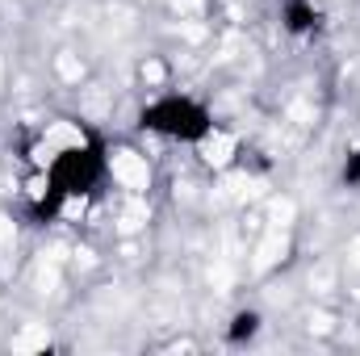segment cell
<instances>
[{
  "mask_svg": "<svg viewBox=\"0 0 360 356\" xmlns=\"http://www.w3.org/2000/svg\"><path fill=\"white\" fill-rule=\"evenodd\" d=\"M46 193H38L34 201V218L46 222L63 210V201L72 197H89L92 189L105 180V147L96 134H80L76 143H68L63 151H55L46 164Z\"/></svg>",
  "mask_w": 360,
  "mask_h": 356,
  "instance_id": "1",
  "label": "cell"
},
{
  "mask_svg": "<svg viewBox=\"0 0 360 356\" xmlns=\"http://www.w3.org/2000/svg\"><path fill=\"white\" fill-rule=\"evenodd\" d=\"M139 126L151 130V134H160V139H172V143H205L214 134V113L197 96L168 92V96L143 105Z\"/></svg>",
  "mask_w": 360,
  "mask_h": 356,
  "instance_id": "2",
  "label": "cell"
},
{
  "mask_svg": "<svg viewBox=\"0 0 360 356\" xmlns=\"http://www.w3.org/2000/svg\"><path fill=\"white\" fill-rule=\"evenodd\" d=\"M319 8L310 4V0H285V30L289 34H297V38H306V34H314L319 30Z\"/></svg>",
  "mask_w": 360,
  "mask_h": 356,
  "instance_id": "3",
  "label": "cell"
},
{
  "mask_svg": "<svg viewBox=\"0 0 360 356\" xmlns=\"http://www.w3.org/2000/svg\"><path fill=\"white\" fill-rule=\"evenodd\" d=\"M260 331V314L256 310H239L235 319H231V327H226V340L231 344H243V340H252Z\"/></svg>",
  "mask_w": 360,
  "mask_h": 356,
  "instance_id": "4",
  "label": "cell"
},
{
  "mask_svg": "<svg viewBox=\"0 0 360 356\" xmlns=\"http://www.w3.org/2000/svg\"><path fill=\"white\" fill-rule=\"evenodd\" d=\"M340 180H344L348 189H360V147H356V151H348V160H344V172H340Z\"/></svg>",
  "mask_w": 360,
  "mask_h": 356,
  "instance_id": "5",
  "label": "cell"
}]
</instances>
